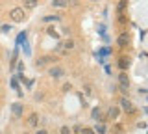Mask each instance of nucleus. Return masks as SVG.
Listing matches in <instances>:
<instances>
[{
  "mask_svg": "<svg viewBox=\"0 0 148 134\" xmlns=\"http://www.w3.org/2000/svg\"><path fill=\"white\" fill-rule=\"evenodd\" d=\"M119 82H120V87H126V90H128L130 80H128V75H126V73H120V75H119Z\"/></svg>",
  "mask_w": 148,
  "mask_h": 134,
  "instance_id": "obj_5",
  "label": "nucleus"
},
{
  "mask_svg": "<svg viewBox=\"0 0 148 134\" xmlns=\"http://www.w3.org/2000/svg\"><path fill=\"white\" fill-rule=\"evenodd\" d=\"M48 34L52 35V37H59V35H58V32H56L54 28H48Z\"/></svg>",
  "mask_w": 148,
  "mask_h": 134,
  "instance_id": "obj_17",
  "label": "nucleus"
},
{
  "mask_svg": "<svg viewBox=\"0 0 148 134\" xmlns=\"http://www.w3.org/2000/svg\"><path fill=\"white\" fill-rule=\"evenodd\" d=\"M61 47H63V49H67V50H71V49H74V41H71V39H69V41H65V43L61 45Z\"/></svg>",
  "mask_w": 148,
  "mask_h": 134,
  "instance_id": "obj_11",
  "label": "nucleus"
},
{
  "mask_svg": "<svg viewBox=\"0 0 148 134\" xmlns=\"http://www.w3.org/2000/svg\"><path fill=\"white\" fill-rule=\"evenodd\" d=\"M80 134H95V131H92V128H82Z\"/></svg>",
  "mask_w": 148,
  "mask_h": 134,
  "instance_id": "obj_16",
  "label": "nucleus"
},
{
  "mask_svg": "<svg viewBox=\"0 0 148 134\" xmlns=\"http://www.w3.org/2000/svg\"><path fill=\"white\" fill-rule=\"evenodd\" d=\"M120 106H122V108L126 110V112H130V114L133 112V106H132V103H130L126 97H122V99H120Z\"/></svg>",
  "mask_w": 148,
  "mask_h": 134,
  "instance_id": "obj_4",
  "label": "nucleus"
},
{
  "mask_svg": "<svg viewBox=\"0 0 148 134\" xmlns=\"http://www.w3.org/2000/svg\"><path fill=\"white\" fill-rule=\"evenodd\" d=\"M43 21H45V22H52V21H59V17H58V15H48V17H45Z\"/></svg>",
  "mask_w": 148,
  "mask_h": 134,
  "instance_id": "obj_13",
  "label": "nucleus"
},
{
  "mask_svg": "<svg viewBox=\"0 0 148 134\" xmlns=\"http://www.w3.org/2000/svg\"><path fill=\"white\" fill-rule=\"evenodd\" d=\"M106 131H108V128H106V125H96V132H98V134H106Z\"/></svg>",
  "mask_w": 148,
  "mask_h": 134,
  "instance_id": "obj_12",
  "label": "nucleus"
},
{
  "mask_svg": "<svg viewBox=\"0 0 148 134\" xmlns=\"http://www.w3.org/2000/svg\"><path fill=\"white\" fill-rule=\"evenodd\" d=\"M52 60H54V58H50V56H45V58H39V60H37V67H43V65H45V63H46V62H52Z\"/></svg>",
  "mask_w": 148,
  "mask_h": 134,
  "instance_id": "obj_8",
  "label": "nucleus"
},
{
  "mask_svg": "<svg viewBox=\"0 0 148 134\" xmlns=\"http://www.w3.org/2000/svg\"><path fill=\"white\" fill-rule=\"evenodd\" d=\"M92 119H98V121H100V108L92 110Z\"/></svg>",
  "mask_w": 148,
  "mask_h": 134,
  "instance_id": "obj_15",
  "label": "nucleus"
},
{
  "mask_svg": "<svg viewBox=\"0 0 148 134\" xmlns=\"http://www.w3.org/2000/svg\"><path fill=\"white\" fill-rule=\"evenodd\" d=\"M130 43V35L128 34H120L119 35V45H122V47H124V45H128Z\"/></svg>",
  "mask_w": 148,
  "mask_h": 134,
  "instance_id": "obj_7",
  "label": "nucleus"
},
{
  "mask_svg": "<svg viewBox=\"0 0 148 134\" xmlns=\"http://www.w3.org/2000/svg\"><path fill=\"white\" fill-rule=\"evenodd\" d=\"M54 8H65V6H67V2H65V0H54Z\"/></svg>",
  "mask_w": 148,
  "mask_h": 134,
  "instance_id": "obj_10",
  "label": "nucleus"
},
{
  "mask_svg": "<svg viewBox=\"0 0 148 134\" xmlns=\"http://www.w3.org/2000/svg\"><path fill=\"white\" fill-rule=\"evenodd\" d=\"M11 114L15 115V117H21V115H22V104L21 103H15V104L11 106Z\"/></svg>",
  "mask_w": 148,
  "mask_h": 134,
  "instance_id": "obj_3",
  "label": "nucleus"
},
{
  "mask_svg": "<svg viewBox=\"0 0 148 134\" xmlns=\"http://www.w3.org/2000/svg\"><path fill=\"white\" fill-rule=\"evenodd\" d=\"M119 65L122 67V69H126V67L130 65V63H128V58H122V60H119Z\"/></svg>",
  "mask_w": 148,
  "mask_h": 134,
  "instance_id": "obj_14",
  "label": "nucleus"
},
{
  "mask_svg": "<svg viewBox=\"0 0 148 134\" xmlns=\"http://www.w3.org/2000/svg\"><path fill=\"white\" fill-rule=\"evenodd\" d=\"M35 6V0H28L26 2V8H34Z\"/></svg>",
  "mask_w": 148,
  "mask_h": 134,
  "instance_id": "obj_19",
  "label": "nucleus"
},
{
  "mask_svg": "<svg viewBox=\"0 0 148 134\" xmlns=\"http://www.w3.org/2000/svg\"><path fill=\"white\" fill-rule=\"evenodd\" d=\"M37 134H46V131H39V132H37Z\"/></svg>",
  "mask_w": 148,
  "mask_h": 134,
  "instance_id": "obj_20",
  "label": "nucleus"
},
{
  "mask_svg": "<svg viewBox=\"0 0 148 134\" xmlns=\"http://www.w3.org/2000/svg\"><path fill=\"white\" fill-rule=\"evenodd\" d=\"M117 115H119V106H111V108H109V117L115 119Z\"/></svg>",
  "mask_w": 148,
  "mask_h": 134,
  "instance_id": "obj_9",
  "label": "nucleus"
},
{
  "mask_svg": "<svg viewBox=\"0 0 148 134\" xmlns=\"http://www.w3.org/2000/svg\"><path fill=\"white\" fill-rule=\"evenodd\" d=\"M63 67H59V65H56V67H52V69H50V71H48V75L50 76H54V78H59V76H63Z\"/></svg>",
  "mask_w": 148,
  "mask_h": 134,
  "instance_id": "obj_2",
  "label": "nucleus"
},
{
  "mask_svg": "<svg viewBox=\"0 0 148 134\" xmlns=\"http://www.w3.org/2000/svg\"><path fill=\"white\" fill-rule=\"evenodd\" d=\"M30 127H37V123H39V115L37 114H30V117H28V121H26Z\"/></svg>",
  "mask_w": 148,
  "mask_h": 134,
  "instance_id": "obj_6",
  "label": "nucleus"
},
{
  "mask_svg": "<svg viewBox=\"0 0 148 134\" xmlns=\"http://www.w3.org/2000/svg\"><path fill=\"white\" fill-rule=\"evenodd\" d=\"M9 19L13 22H22L24 21V10L22 8H15V10L9 11Z\"/></svg>",
  "mask_w": 148,
  "mask_h": 134,
  "instance_id": "obj_1",
  "label": "nucleus"
},
{
  "mask_svg": "<svg viewBox=\"0 0 148 134\" xmlns=\"http://www.w3.org/2000/svg\"><path fill=\"white\" fill-rule=\"evenodd\" d=\"M61 134H71V128H69V127H61Z\"/></svg>",
  "mask_w": 148,
  "mask_h": 134,
  "instance_id": "obj_18",
  "label": "nucleus"
}]
</instances>
